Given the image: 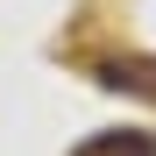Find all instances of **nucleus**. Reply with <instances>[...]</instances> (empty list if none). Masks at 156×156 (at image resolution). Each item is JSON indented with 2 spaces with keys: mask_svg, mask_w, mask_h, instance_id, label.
<instances>
[{
  "mask_svg": "<svg viewBox=\"0 0 156 156\" xmlns=\"http://www.w3.org/2000/svg\"><path fill=\"white\" fill-rule=\"evenodd\" d=\"M78 156H156V142L135 135V128H107V135H92Z\"/></svg>",
  "mask_w": 156,
  "mask_h": 156,
  "instance_id": "nucleus-1",
  "label": "nucleus"
},
{
  "mask_svg": "<svg viewBox=\"0 0 156 156\" xmlns=\"http://www.w3.org/2000/svg\"><path fill=\"white\" fill-rule=\"evenodd\" d=\"M99 85H114V92H142V99H156V64H99Z\"/></svg>",
  "mask_w": 156,
  "mask_h": 156,
  "instance_id": "nucleus-2",
  "label": "nucleus"
}]
</instances>
